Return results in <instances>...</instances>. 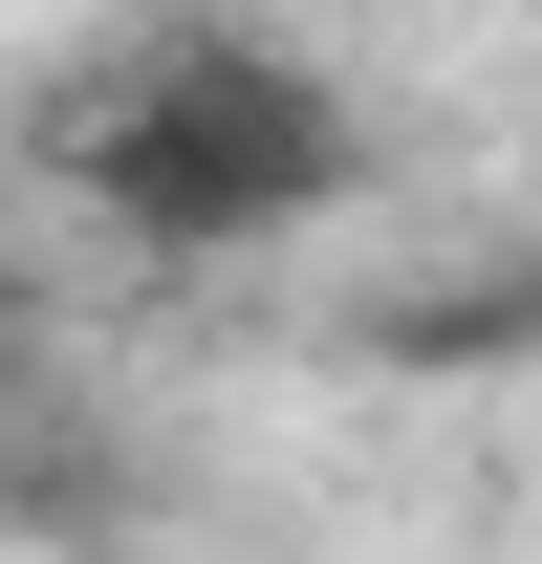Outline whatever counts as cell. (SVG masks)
Listing matches in <instances>:
<instances>
[{
  "instance_id": "cell-2",
  "label": "cell",
  "mask_w": 542,
  "mask_h": 564,
  "mask_svg": "<svg viewBox=\"0 0 542 564\" xmlns=\"http://www.w3.org/2000/svg\"><path fill=\"white\" fill-rule=\"evenodd\" d=\"M0 391H22V304H0Z\"/></svg>"
},
{
  "instance_id": "cell-1",
  "label": "cell",
  "mask_w": 542,
  "mask_h": 564,
  "mask_svg": "<svg viewBox=\"0 0 542 564\" xmlns=\"http://www.w3.org/2000/svg\"><path fill=\"white\" fill-rule=\"evenodd\" d=\"M44 196L131 261H282L369 196V109L282 22H131L87 87H44Z\"/></svg>"
}]
</instances>
